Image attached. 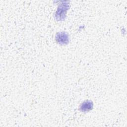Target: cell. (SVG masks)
Wrapping results in <instances>:
<instances>
[{
	"label": "cell",
	"instance_id": "cell-3",
	"mask_svg": "<svg viewBox=\"0 0 127 127\" xmlns=\"http://www.w3.org/2000/svg\"><path fill=\"white\" fill-rule=\"evenodd\" d=\"M93 103L91 100H86L83 102L80 106L79 110L81 112H89L93 109Z\"/></svg>",
	"mask_w": 127,
	"mask_h": 127
},
{
	"label": "cell",
	"instance_id": "cell-2",
	"mask_svg": "<svg viewBox=\"0 0 127 127\" xmlns=\"http://www.w3.org/2000/svg\"><path fill=\"white\" fill-rule=\"evenodd\" d=\"M55 39L57 42L61 45H66L69 42V36L65 32L57 33Z\"/></svg>",
	"mask_w": 127,
	"mask_h": 127
},
{
	"label": "cell",
	"instance_id": "cell-1",
	"mask_svg": "<svg viewBox=\"0 0 127 127\" xmlns=\"http://www.w3.org/2000/svg\"><path fill=\"white\" fill-rule=\"evenodd\" d=\"M69 7V5L67 1H62V3L59 5L55 13V17L57 20H63L64 19L66 11Z\"/></svg>",
	"mask_w": 127,
	"mask_h": 127
}]
</instances>
